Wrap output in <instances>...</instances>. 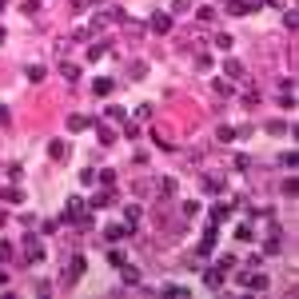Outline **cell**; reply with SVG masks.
<instances>
[{
    "instance_id": "cell-1",
    "label": "cell",
    "mask_w": 299,
    "mask_h": 299,
    "mask_svg": "<svg viewBox=\"0 0 299 299\" xmlns=\"http://www.w3.org/2000/svg\"><path fill=\"white\" fill-rule=\"evenodd\" d=\"M64 220H68V224H76V227H92V220H88V212H84V203H80V199H68Z\"/></svg>"
},
{
    "instance_id": "cell-2",
    "label": "cell",
    "mask_w": 299,
    "mask_h": 299,
    "mask_svg": "<svg viewBox=\"0 0 299 299\" xmlns=\"http://www.w3.org/2000/svg\"><path fill=\"white\" fill-rule=\"evenodd\" d=\"M84 267H88V259H84V255H72V263H68V272H64V283H76V279H80V272H84Z\"/></svg>"
},
{
    "instance_id": "cell-3",
    "label": "cell",
    "mask_w": 299,
    "mask_h": 299,
    "mask_svg": "<svg viewBox=\"0 0 299 299\" xmlns=\"http://www.w3.org/2000/svg\"><path fill=\"white\" fill-rule=\"evenodd\" d=\"M24 251H28V259H32V263H40V259H44L40 239H36V235H24Z\"/></svg>"
},
{
    "instance_id": "cell-4",
    "label": "cell",
    "mask_w": 299,
    "mask_h": 299,
    "mask_svg": "<svg viewBox=\"0 0 299 299\" xmlns=\"http://www.w3.org/2000/svg\"><path fill=\"white\" fill-rule=\"evenodd\" d=\"M84 128H92V116H80V112H72V116H68V132H84Z\"/></svg>"
},
{
    "instance_id": "cell-5",
    "label": "cell",
    "mask_w": 299,
    "mask_h": 299,
    "mask_svg": "<svg viewBox=\"0 0 299 299\" xmlns=\"http://www.w3.org/2000/svg\"><path fill=\"white\" fill-rule=\"evenodd\" d=\"M203 283L212 287V291H220V287H224V272H220V267H207V272H203Z\"/></svg>"
},
{
    "instance_id": "cell-6",
    "label": "cell",
    "mask_w": 299,
    "mask_h": 299,
    "mask_svg": "<svg viewBox=\"0 0 299 299\" xmlns=\"http://www.w3.org/2000/svg\"><path fill=\"white\" fill-rule=\"evenodd\" d=\"M132 227L128 224H112V227H104V239H112V244H120V239H124Z\"/></svg>"
},
{
    "instance_id": "cell-7",
    "label": "cell",
    "mask_w": 299,
    "mask_h": 299,
    "mask_svg": "<svg viewBox=\"0 0 299 299\" xmlns=\"http://www.w3.org/2000/svg\"><path fill=\"white\" fill-rule=\"evenodd\" d=\"M152 32H172V12H156L152 16Z\"/></svg>"
},
{
    "instance_id": "cell-8",
    "label": "cell",
    "mask_w": 299,
    "mask_h": 299,
    "mask_svg": "<svg viewBox=\"0 0 299 299\" xmlns=\"http://www.w3.org/2000/svg\"><path fill=\"white\" fill-rule=\"evenodd\" d=\"M239 279H244L251 291H267V275H263V272H255V275H239Z\"/></svg>"
},
{
    "instance_id": "cell-9",
    "label": "cell",
    "mask_w": 299,
    "mask_h": 299,
    "mask_svg": "<svg viewBox=\"0 0 299 299\" xmlns=\"http://www.w3.org/2000/svg\"><path fill=\"white\" fill-rule=\"evenodd\" d=\"M48 156H52V160H68V144H64V140H52V144H48Z\"/></svg>"
},
{
    "instance_id": "cell-10",
    "label": "cell",
    "mask_w": 299,
    "mask_h": 299,
    "mask_svg": "<svg viewBox=\"0 0 299 299\" xmlns=\"http://www.w3.org/2000/svg\"><path fill=\"white\" fill-rule=\"evenodd\" d=\"M251 8H255L251 0H231V4H227V12H231V16H248Z\"/></svg>"
},
{
    "instance_id": "cell-11",
    "label": "cell",
    "mask_w": 299,
    "mask_h": 299,
    "mask_svg": "<svg viewBox=\"0 0 299 299\" xmlns=\"http://www.w3.org/2000/svg\"><path fill=\"white\" fill-rule=\"evenodd\" d=\"M112 199H116V192H112V188H104V192H96V196H92V207H112Z\"/></svg>"
},
{
    "instance_id": "cell-12",
    "label": "cell",
    "mask_w": 299,
    "mask_h": 299,
    "mask_svg": "<svg viewBox=\"0 0 299 299\" xmlns=\"http://www.w3.org/2000/svg\"><path fill=\"white\" fill-rule=\"evenodd\" d=\"M104 116L112 120V124H124V120H128V112H124V108H116V104H112V108H104Z\"/></svg>"
},
{
    "instance_id": "cell-13",
    "label": "cell",
    "mask_w": 299,
    "mask_h": 299,
    "mask_svg": "<svg viewBox=\"0 0 299 299\" xmlns=\"http://www.w3.org/2000/svg\"><path fill=\"white\" fill-rule=\"evenodd\" d=\"M203 192H224V179L220 175H203Z\"/></svg>"
},
{
    "instance_id": "cell-14",
    "label": "cell",
    "mask_w": 299,
    "mask_h": 299,
    "mask_svg": "<svg viewBox=\"0 0 299 299\" xmlns=\"http://www.w3.org/2000/svg\"><path fill=\"white\" fill-rule=\"evenodd\" d=\"M235 239H239V244H251V239H255V231H251L248 224H239V227H235Z\"/></svg>"
},
{
    "instance_id": "cell-15",
    "label": "cell",
    "mask_w": 299,
    "mask_h": 299,
    "mask_svg": "<svg viewBox=\"0 0 299 299\" xmlns=\"http://www.w3.org/2000/svg\"><path fill=\"white\" fill-rule=\"evenodd\" d=\"M92 92H96V96H108V92H112V80H108V76H100V80L92 84Z\"/></svg>"
},
{
    "instance_id": "cell-16",
    "label": "cell",
    "mask_w": 299,
    "mask_h": 299,
    "mask_svg": "<svg viewBox=\"0 0 299 299\" xmlns=\"http://www.w3.org/2000/svg\"><path fill=\"white\" fill-rule=\"evenodd\" d=\"M227 216H231L227 203H216V207H212V224H220V220H227Z\"/></svg>"
},
{
    "instance_id": "cell-17",
    "label": "cell",
    "mask_w": 299,
    "mask_h": 299,
    "mask_svg": "<svg viewBox=\"0 0 299 299\" xmlns=\"http://www.w3.org/2000/svg\"><path fill=\"white\" fill-rule=\"evenodd\" d=\"M48 72H44V64H28V80H32V84H40Z\"/></svg>"
},
{
    "instance_id": "cell-18",
    "label": "cell",
    "mask_w": 299,
    "mask_h": 299,
    "mask_svg": "<svg viewBox=\"0 0 299 299\" xmlns=\"http://www.w3.org/2000/svg\"><path fill=\"white\" fill-rule=\"evenodd\" d=\"M156 192L168 199V196H175V179H160V184H156Z\"/></svg>"
},
{
    "instance_id": "cell-19",
    "label": "cell",
    "mask_w": 299,
    "mask_h": 299,
    "mask_svg": "<svg viewBox=\"0 0 299 299\" xmlns=\"http://www.w3.org/2000/svg\"><path fill=\"white\" fill-rule=\"evenodd\" d=\"M124 283H140V267H132L128 259H124Z\"/></svg>"
},
{
    "instance_id": "cell-20",
    "label": "cell",
    "mask_w": 299,
    "mask_h": 299,
    "mask_svg": "<svg viewBox=\"0 0 299 299\" xmlns=\"http://www.w3.org/2000/svg\"><path fill=\"white\" fill-rule=\"evenodd\" d=\"M263 251H267V255H275V251H279V227H275V231H272V239L263 244Z\"/></svg>"
},
{
    "instance_id": "cell-21",
    "label": "cell",
    "mask_w": 299,
    "mask_h": 299,
    "mask_svg": "<svg viewBox=\"0 0 299 299\" xmlns=\"http://www.w3.org/2000/svg\"><path fill=\"white\" fill-rule=\"evenodd\" d=\"M227 76L231 80H244V64H239V60H227Z\"/></svg>"
},
{
    "instance_id": "cell-22",
    "label": "cell",
    "mask_w": 299,
    "mask_h": 299,
    "mask_svg": "<svg viewBox=\"0 0 299 299\" xmlns=\"http://www.w3.org/2000/svg\"><path fill=\"white\" fill-rule=\"evenodd\" d=\"M124 220H128V227H136V220H140V203H128V212H124Z\"/></svg>"
},
{
    "instance_id": "cell-23",
    "label": "cell",
    "mask_w": 299,
    "mask_h": 299,
    "mask_svg": "<svg viewBox=\"0 0 299 299\" xmlns=\"http://www.w3.org/2000/svg\"><path fill=\"white\" fill-rule=\"evenodd\" d=\"M60 72H64V80H68V84H76V80H80V68H76V64H64Z\"/></svg>"
},
{
    "instance_id": "cell-24",
    "label": "cell",
    "mask_w": 299,
    "mask_h": 299,
    "mask_svg": "<svg viewBox=\"0 0 299 299\" xmlns=\"http://www.w3.org/2000/svg\"><path fill=\"white\" fill-rule=\"evenodd\" d=\"M20 12H24V16H36V12H40V0H24Z\"/></svg>"
},
{
    "instance_id": "cell-25",
    "label": "cell",
    "mask_w": 299,
    "mask_h": 299,
    "mask_svg": "<svg viewBox=\"0 0 299 299\" xmlns=\"http://www.w3.org/2000/svg\"><path fill=\"white\" fill-rule=\"evenodd\" d=\"M231 44H235V40H231L227 32H220V36H216V48H220V52H231Z\"/></svg>"
},
{
    "instance_id": "cell-26",
    "label": "cell",
    "mask_w": 299,
    "mask_h": 299,
    "mask_svg": "<svg viewBox=\"0 0 299 299\" xmlns=\"http://www.w3.org/2000/svg\"><path fill=\"white\" fill-rule=\"evenodd\" d=\"M144 72H148V64H144V60H136V64H132V68H128V76H132V80H140V76H144Z\"/></svg>"
},
{
    "instance_id": "cell-27",
    "label": "cell",
    "mask_w": 299,
    "mask_h": 299,
    "mask_svg": "<svg viewBox=\"0 0 299 299\" xmlns=\"http://www.w3.org/2000/svg\"><path fill=\"white\" fill-rule=\"evenodd\" d=\"M80 184H84V188H92V184H96V172H92V168H84V172H80Z\"/></svg>"
},
{
    "instance_id": "cell-28",
    "label": "cell",
    "mask_w": 299,
    "mask_h": 299,
    "mask_svg": "<svg viewBox=\"0 0 299 299\" xmlns=\"http://www.w3.org/2000/svg\"><path fill=\"white\" fill-rule=\"evenodd\" d=\"M216 140H220V144H231V140H235V128H220Z\"/></svg>"
},
{
    "instance_id": "cell-29",
    "label": "cell",
    "mask_w": 299,
    "mask_h": 299,
    "mask_svg": "<svg viewBox=\"0 0 299 299\" xmlns=\"http://www.w3.org/2000/svg\"><path fill=\"white\" fill-rule=\"evenodd\" d=\"M96 179H100V184H104V188H116V172H100Z\"/></svg>"
},
{
    "instance_id": "cell-30",
    "label": "cell",
    "mask_w": 299,
    "mask_h": 299,
    "mask_svg": "<svg viewBox=\"0 0 299 299\" xmlns=\"http://www.w3.org/2000/svg\"><path fill=\"white\" fill-rule=\"evenodd\" d=\"M108 263H112V267H124V251L112 248V251H108Z\"/></svg>"
},
{
    "instance_id": "cell-31",
    "label": "cell",
    "mask_w": 299,
    "mask_h": 299,
    "mask_svg": "<svg viewBox=\"0 0 299 299\" xmlns=\"http://www.w3.org/2000/svg\"><path fill=\"white\" fill-rule=\"evenodd\" d=\"M4 199H8V203H24V196H20L16 188H4Z\"/></svg>"
},
{
    "instance_id": "cell-32",
    "label": "cell",
    "mask_w": 299,
    "mask_h": 299,
    "mask_svg": "<svg viewBox=\"0 0 299 299\" xmlns=\"http://www.w3.org/2000/svg\"><path fill=\"white\" fill-rule=\"evenodd\" d=\"M112 140H116V132H112V128L104 124V128H100V144H112Z\"/></svg>"
},
{
    "instance_id": "cell-33",
    "label": "cell",
    "mask_w": 299,
    "mask_h": 299,
    "mask_svg": "<svg viewBox=\"0 0 299 299\" xmlns=\"http://www.w3.org/2000/svg\"><path fill=\"white\" fill-rule=\"evenodd\" d=\"M12 255V244H8V239H0V259H8Z\"/></svg>"
},
{
    "instance_id": "cell-34",
    "label": "cell",
    "mask_w": 299,
    "mask_h": 299,
    "mask_svg": "<svg viewBox=\"0 0 299 299\" xmlns=\"http://www.w3.org/2000/svg\"><path fill=\"white\" fill-rule=\"evenodd\" d=\"M0 124H8V108H0Z\"/></svg>"
},
{
    "instance_id": "cell-35",
    "label": "cell",
    "mask_w": 299,
    "mask_h": 299,
    "mask_svg": "<svg viewBox=\"0 0 299 299\" xmlns=\"http://www.w3.org/2000/svg\"><path fill=\"white\" fill-rule=\"evenodd\" d=\"M0 40H4V28H0Z\"/></svg>"
},
{
    "instance_id": "cell-36",
    "label": "cell",
    "mask_w": 299,
    "mask_h": 299,
    "mask_svg": "<svg viewBox=\"0 0 299 299\" xmlns=\"http://www.w3.org/2000/svg\"><path fill=\"white\" fill-rule=\"evenodd\" d=\"M0 224H4V216H0Z\"/></svg>"
},
{
    "instance_id": "cell-37",
    "label": "cell",
    "mask_w": 299,
    "mask_h": 299,
    "mask_svg": "<svg viewBox=\"0 0 299 299\" xmlns=\"http://www.w3.org/2000/svg\"><path fill=\"white\" fill-rule=\"evenodd\" d=\"M251 4H259V0H251Z\"/></svg>"
}]
</instances>
